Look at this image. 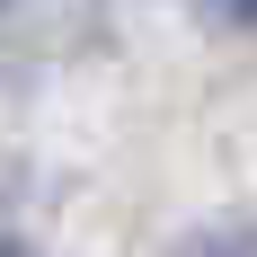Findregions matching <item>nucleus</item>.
Here are the masks:
<instances>
[{"mask_svg": "<svg viewBox=\"0 0 257 257\" xmlns=\"http://www.w3.org/2000/svg\"><path fill=\"white\" fill-rule=\"evenodd\" d=\"M169 257H257V222H248V213H239V222H213V231L178 239Z\"/></svg>", "mask_w": 257, "mask_h": 257, "instance_id": "f257e3e1", "label": "nucleus"}, {"mask_svg": "<svg viewBox=\"0 0 257 257\" xmlns=\"http://www.w3.org/2000/svg\"><path fill=\"white\" fill-rule=\"evenodd\" d=\"M213 9H222V18H248V27H257V0H213Z\"/></svg>", "mask_w": 257, "mask_h": 257, "instance_id": "f03ea898", "label": "nucleus"}, {"mask_svg": "<svg viewBox=\"0 0 257 257\" xmlns=\"http://www.w3.org/2000/svg\"><path fill=\"white\" fill-rule=\"evenodd\" d=\"M0 257H27V248H18V239H0Z\"/></svg>", "mask_w": 257, "mask_h": 257, "instance_id": "7ed1b4c3", "label": "nucleus"}]
</instances>
